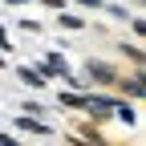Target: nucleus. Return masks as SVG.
I'll use <instances>...</instances> for the list:
<instances>
[{
	"instance_id": "nucleus-1",
	"label": "nucleus",
	"mask_w": 146,
	"mask_h": 146,
	"mask_svg": "<svg viewBox=\"0 0 146 146\" xmlns=\"http://www.w3.org/2000/svg\"><path fill=\"white\" fill-rule=\"evenodd\" d=\"M85 110L94 118H110V114H114V102H110V98H85Z\"/></svg>"
},
{
	"instance_id": "nucleus-2",
	"label": "nucleus",
	"mask_w": 146,
	"mask_h": 146,
	"mask_svg": "<svg viewBox=\"0 0 146 146\" xmlns=\"http://www.w3.org/2000/svg\"><path fill=\"white\" fill-rule=\"evenodd\" d=\"M89 77H98V81H118V73L110 69V65H98V61H89Z\"/></svg>"
},
{
	"instance_id": "nucleus-3",
	"label": "nucleus",
	"mask_w": 146,
	"mask_h": 146,
	"mask_svg": "<svg viewBox=\"0 0 146 146\" xmlns=\"http://www.w3.org/2000/svg\"><path fill=\"white\" fill-rule=\"evenodd\" d=\"M16 126H21V130H29V134H49V126H45V122H36V118H21Z\"/></svg>"
},
{
	"instance_id": "nucleus-4",
	"label": "nucleus",
	"mask_w": 146,
	"mask_h": 146,
	"mask_svg": "<svg viewBox=\"0 0 146 146\" xmlns=\"http://www.w3.org/2000/svg\"><path fill=\"white\" fill-rule=\"evenodd\" d=\"M45 73H61V77H65V61H61V53H49V61H45Z\"/></svg>"
},
{
	"instance_id": "nucleus-5",
	"label": "nucleus",
	"mask_w": 146,
	"mask_h": 146,
	"mask_svg": "<svg viewBox=\"0 0 146 146\" xmlns=\"http://www.w3.org/2000/svg\"><path fill=\"white\" fill-rule=\"evenodd\" d=\"M21 81H29L33 89H36V85H45V81H41V73H36V69H29V65L21 69Z\"/></svg>"
},
{
	"instance_id": "nucleus-6",
	"label": "nucleus",
	"mask_w": 146,
	"mask_h": 146,
	"mask_svg": "<svg viewBox=\"0 0 146 146\" xmlns=\"http://www.w3.org/2000/svg\"><path fill=\"white\" fill-rule=\"evenodd\" d=\"M122 85H126V89H130V94H134V98H142V89H146V85H142V77H130V81H122Z\"/></svg>"
},
{
	"instance_id": "nucleus-7",
	"label": "nucleus",
	"mask_w": 146,
	"mask_h": 146,
	"mask_svg": "<svg viewBox=\"0 0 146 146\" xmlns=\"http://www.w3.org/2000/svg\"><path fill=\"white\" fill-rule=\"evenodd\" d=\"M61 102H65V106H85V98H81V94H65Z\"/></svg>"
},
{
	"instance_id": "nucleus-8",
	"label": "nucleus",
	"mask_w": 146,
	"mask_h": 146,
	"mask_svg": "<svg viewBox=\"0 0 146 146\" xmlns=\"http://www.w3.org/2000/svg\"><path fill=\"white\" fill-rule=\"evenodd\" d=\"M81 4H89V8H98V4H102V0H81Z\"/></svg>"
},
{
	"instance_id": "nucleus-9",
	"label": "nucleus",
	"mask_w": 146,
	"mask_h": 146,
	"mask_svg": "<svg viewBox=\"0 0 146 146\" xmlns=\"http://www.w3.org/2000/svg\"><path fill=\"white\" fill-rule=\"evenodd\" d=\"M0 45H4V49H8V36H4V29H0Z\"/></svg>"
},
{
	"instance_id": "nucleus-10",
	"label": "nucleus",
	"mask_w": 146,
	"mask_h": 146,
	"mask_svg": "<svg viewBox=\"0 0 146 146\" xmlns=\"http://www.w3.org/2000/svg\"><path fill=\"white\" fill-rule=\"evenodd\" d=\"M0 65H4V57H0Z\"/></svg>"
}]
</instances>
